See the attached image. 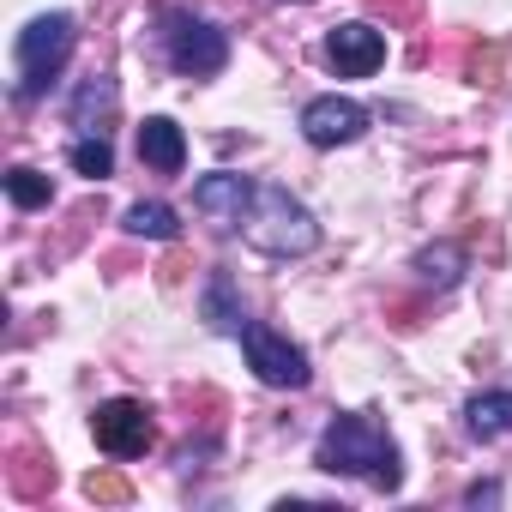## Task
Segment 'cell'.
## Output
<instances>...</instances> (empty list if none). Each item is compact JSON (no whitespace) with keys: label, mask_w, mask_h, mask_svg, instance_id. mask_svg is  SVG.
Instances as JSON below:
<instances>
[{"label":"cell","mask_w":512,"mask_h":512,"mask_svg":"<svg viewBox=\"0 0 512 512\" xmlns=\"http://www.w3.org/2000/svg\"><path fill=\"white\" fill-rule=\"evenodd\" d=\"M320 470L332 476H374V488H398L404 470H398V446L368 422V416H338L326 434H320V452H314Z\"/></svg>","instance_id":"obj_1"},{"label":"cell","mask_w":512,"mask_h":512,"mask_svg":"<svg viewBox=\"0 0 512 512\" xmlns=\"http://www.w3.org/2000/svg\"><path fill=\"white\" fill-rule=\"evenodd\" d=\"M241 235L260 247V253H278V260H302V253L320 247V223H314V211L290 187H253V205H247Z\"/></svg>","instance_id":"obj_2"},{"label":"cell","mask_w":512,"mask_h":512,"mask_svg":"<svg viewBox=\"0 0 512 512\" xmlns=\"http://www.w3.org/2000/svg\"><path fill=\"white\" fill-rule=\"evenodd\" d=\"M73 43H79L73 13H43V19H31V25L19 31V97H25V103L43 97V91L61 79V67L73 61Z\"/></svg>","instance_id":"obj_3"},{"label":"cell","mask_w":512,"mask_h":512,"mask_svg":"<svg viewBox=\"0 0 512 512\" xmlns=\"http://www.w3.org/2000/svg\"><path fill=\"white\" fill-rule=\"evenodd\" d=\"M241 350H247V368L260 374L266 386H284V392H302L308 380H314V368H308V356L284 338V332H272V326H241Z\"/></svg>","instance_id":"obj_4"},{"label":"cell","mask_w":512,"mask_h":512,"mask_svg":"<svg viewBox=\"0 0 512 512\" xmlns=\"http://www.w3.org/2000/svg\"><path fill=\"white\" fill-rule=\"evenodd\" d=\"M163 43H169V67L187 73V79H211L229 61V37L217 25H205V19H169Z\"/></svg>","instance_id":"obj_5"},{"label":"cell","mask_w":512,"mask_h":512,"mask_svg":"<svg viewBox=\"0 0 512 512\" xmlns=\"http://www.w3.org/2000/svg\"><path fill=\"white\" fill-rule=\"evenodd\" d=\"M91 434H97V446H103L109 458H145L151 440H157L151 410H145L139 398H109V404H97Z\"/></svg>","instance_id":"obj_6"},{"label":"cell","mask_w":512,"mask_h":512,"mask_svg":"<svg viewBox=\"0 0 512 512\" xmlns=\"http://www.w3.org/2000/svg\"><path fill=\"white\" fill-rule=\"evenodd\" d=\"M362 133H368V109H362L356 97H314V103L302 109V139L320 145V151L356 145Z\"/></svg>","instance_id":"obj_7"},{"label":"cell","mask_w":512,"mask_h":512,"mask_svg":"<svg viewBox=\"0 0 512 512\" xmlns=\"http://www.w3.org/2000/svg\"><path fill=\"white\" fill-rule=\"evenodd\" d=\"M326 61H332L338 79H368V73H380V61H386V37H380L374 25H338V31L326 37Z\"/></svg>","instance_id":"obj_8"},{"label":"cell","mask_w":512,"mask_h":512,"mask_svg":"<svg viewBox=\"0 0 512 512\" xmlns=\"http://www.w3.org/2000/svg\"><path fill=\"white\" fill-rule=\"evenodd\" d=\"M247 205H253L247 175H205V181L193 187V211H199L211 229H223V235L247 223Z\"/></svg>","instance_id":"obj_9"},{"label":"cell","mask_w":512,"mask_h":512,"mask_svg":"<svg viewBox=\"0 0 512 512\" xmlns=\"http://www.w3.org/2000/svg\"><path fill=\"white\" fill-rule=\"evenodd\" d=\"M139 163L157 169V175H181V163H187V139H181V127H175L169 115H151V121L139 127Z\"/></svg>","instance_id":"obj_10"},{"label":"cell","mask_w":512,"mask_h":512,"mask_svg":"<svg viewBox=\"0 0 512 512\" xmlns=\"http://www.w3.org/2000/svg\"><path fill=\"white\" fill-rule=\"evenodd\" d=\"M115 115V79H85L79 85V97H73V127H85V133H103V121Z\"/></svg>","instance_id":"obj_11"},{"label":"cell","mask_w":512,"mask_h":512,"mask_svg":"<svg viewBox=\"0 0 512 512\" xmlns=\"http://www.w3.org/2000/svg\"><path fill=\"white\" fill-rule=\"evenodd\" d=\"M464 416H470V434L500 440V434H512V392H476L464 404Z\"/></svg>","instance_id":"obj_12"},{"label":"cell","mask_w":512,"mask_h":512,"mask_svg":"<svg viewBox=\"0 0 512 512\" xmlns=\"http://www.w3.org/2000/svg\"><path fill=\"white\" fill-rule=\"evenodd\" d=\"M127 235H145V241H175L181 235V217L163 205V199H139L127 211Z\"/></svg>","instance_id":"obj_13"},{"label":"cell","mask_w":512,"mask_h":512,"mask_svg":"<svg viewBox=\"0 0 512 512\" xmlns=\"http://www.w3.org/2000/svg\"><path fill=\"white\" fill-rule=\"evenodd\" d=\"M7 199H13L19 211H37V205L55 199V187H49V175H37V169H13V175H7Z\"/></svg>","instance_id":"obj_14"},{"label":"cell","mask_w":512,"mask_h":512,"mask_svg":"<svg viewBox=\"0 0 512 512\" xmlns=\"http://www.w3.org/2000/svg\"><path fill=\"white\" fill-rule=\"evenodd\" d=\"M73 169H79V175H91V181H103V175L115 169V151H109V139H103V133H85V139L73 145Z\"/></svg>","instance_id":"obj_15"},{"label":"cell","mask_w":512,"mask_h":512,"mask_svg":"<svg viewBox=\"0 0 512 512\" xmlns=\"http://www.w3.org/2000/svg\"><path fill=\"white\" fill-rule=\"evenodd\" d=\"M205 320L217 326V332H235L241 326V308H235V296H229V278L217 272L211 278V290H205Z\"/></svg>","instance_id":"obj_16"},{"label":"cell","mask_w":512,"mask_h":512,"mask_svg":"<svg viewBox=\"0 0 512 512\" xmlns=\"http://www.w3.org/2000/svg\"><path fill=\"white\" fill-rule=\"evenodd\" d=\"M458 266H464V253L452 247V241H440V247H428L422 260H416V272L428 278V284H452L458 278Z\"/></svg>","instance_id":"obj_17"},{"label":"cell","mask_w":512,"mask_h":512,"mask_svg":"<svg viewBox=\"0 0 512 512\" xmlns=\"http://www.w3.org/2000/svg\"><path fill=\"white\" fill-rule=\"evenodd\" d=\"M85 494H91V500H127L133 488H127L121 476H91V482H85Z\"/></svg>","instance_id":"obj_18"}]
</instances>
